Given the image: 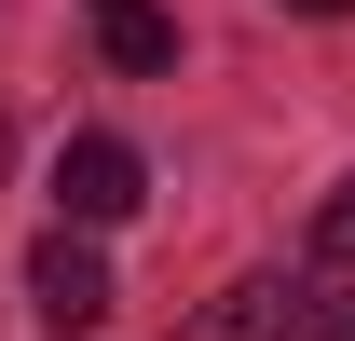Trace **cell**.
<instances>
[{
	"label": "cell",
	"instance_id": "1",
	"mask_svg": "<svg viewBox=\"0 0 355 341\" xmlns=\"http://www.w3.org/2000/svg\"><path fill=\"white\" fill-rule=\"evenodd\" d=\"M28 314H42L55 341L110 328V259H96V232H83V218H55L42 246H28Z\"/></svg>",
	"mask_w": 355,
	"mask_h": 341
},
{
	"label": "cell",
	"instance_id": "2",
	"mask_svg": "<svg viewBox=\"0 0 355 341\" xmlns=\"http://www.w3.org/2000/svg\"><path fill=\"white\" fill-rule=\"evenodd\" d=\"M150 205V164H137L123 137H69V164H55V218H83V232H110V218Z\"/></svg>",
	"mask_w": 355,
	"mask_h": 341
},
{
	"label": "cell",
	"instance_id": "3",
	"mask_svg": "<svg viewBox=\"0 0 355 341\" xmlns=\"http://www.w3.org/2000/svg\"><path fill=\"white\" fill-rule=\"evenodd\" d=\"M96 42H110V69H178L164 0H96Z\"/></svg>",
	"mask_w": 355,
	"mask_h": 341
},
{
	"label": "cell",
	"instance_id": "4",
	"mask_svg": "<svg viewBox=\"0 0 355 341\" xmlns=\"http://www.w3.org/2000/svg\"><path fill=\"white\" fill-rule=\"evenodd\" d=\"M314 259H355V177L328 191V205H314Z\"/></svg>",
	"mask_w": 355,
	"mask_h": 341
},
{
	"label": "cell",
	"instance_id": "5",
	"mask_svg": "<svg viewBox=\"0 0 355 341\" xmlns=\"http://www.w3.org/2000/svg\"><path fill=\"white\" fill-rule=\"evenodd\" d=\"M287 341H355V300H314L301 287V328H287Z\"/></svg>",
	"mask_w": 355,
	"mask_h": 341
},
{
	"label": "cell",
	"instance_id": "6",
	"mask_svg": "<svg viewBox=\"0 0 355 341\" xmlns=\"http://www.w3.org/2000/svg\"><path fill=\"white\" fill-rule=\"evenodd\" d=\"M287 14H342V0H287Z\"/></svg>",
	"mask_w": 355,
	"mask_h": 341
}]
</instances>
